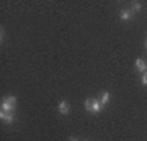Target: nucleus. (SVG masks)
<instances>
[{
    "label": "nucleus",
    "mask_w": 147,
    "mask_h": 141,
    "mask_svg": "<svg viewBox=\"0 0 147 141\" xmlns=\"http://www.w3.org/2000/svg\"><path fill=\"white\" fill-rule=\"evenodd\" d=\"M16 108V97L15 95H7L2 99L0 102V112H8V113H13Z\"/></svg>",
    "instance_id": "nucleus-1"
},
{
    "label": "nucleus",
    "mask_w": 147,
    "mask_h": 141,
    "mask_svg": "<svg viewBox=\"0 0 147 141\" xmlns=\"http://www.w3.org/2000/svg\"><path fill=\"white\" fill-rule=\"evenodd\" d=\"M0 120L3 121V123H7V125H13L15 120H16L15 112H13V113H8V112H0Z\"/></svg>",
    "instance_id": "nucleus-2"
},
{
    "label": "nucleus",
    "mask_w": 147,
    "mask_h": 141,
    "mask_svg": "<svg viewBox=\"0 0 147 141\" xmlns=\"http://www.w3.org/2000/svg\"><path fill=\"white\" fill-rule=\"evenodd\" d=\"M57 112L61 113V115H69V113H70V105H69L67 100H61V102H59Z\"/></svg>",
    "instance_id": "nucleus-3"
},
{
    "label": "nucleus",
    "mask_w": 147,
    "mask_h": 141,
    "mask_svg": "<svg viewBox=\"0 0 147 141\" xmlns=\"http://www.w3.org/2000/svg\"><path fill=\"white\" fill-rule=\"evenodd\" d=\"M132 13L129 8H121V12H119V20H123V21H129L132 18Z\"/></svg>",
    "instance_id": "nucleus-4"
},
{
    "label": "nucleus",
    "mask_w": 147,
    "mask_h": 141,
    "mask_svg": "<svg viewBox=\"0 0 147 141\" xmlns=\"http://www.w3.org/2000/svg\"><path fill=\"white\" fill-rule=\"evenodd\" d=\"M136 67H137V71H139L141 74L146 72V71H147V63L142 58H137L136 59Z\"/></svg>",
    "instance_id": "nucleus-5"
},
{
    "label": "nucleus",
    "mask_w": 147,
    "mask_h": 141,
    "mask_svg": "<svg viewBox=\"0 0 147 141\" xmlns=\"http://www.w3.org/2000/svg\"><path fill=\"white\" fill-rule=\"evenodd\" d=\"M101 110H103L101 102H100V100H96V99H93V108H92V113H93V115H98Z\"/></svg>",
    "instance_id": "nucleus-6"
},
{
    "label": "nucleus",
    "mask_w": 147,
    "mask_h": 141,
    "mask_svg": "<svg viewBox=\"0 0 147 141\" xmlns=\"http://www.w3.org/2000/svg\"><path fill=\"white\" fill-rule=\"evenodd\" d=\"M141 10H142V2H137L136 0V2H132L131 3V12L132 13H139Z\"/></svg>",
    "instance_id": "nucleus-7"
},
{
    "label": "nucleus",
    "mask_w": 147,
    "mask_h": 141,
    "mask_svg": "<svg viewBox=\"0 0 147 141\" xmlns=\"http://www.w3.org/2000/svg\"><path fill=\"white\" fill-rule=\"evenodd\" d=\"M110 99H111V94H110V92H103V94H101V99H100L101 105H103V107H105V105H108Z\"/></svg>",
    "instance_id": "nucleus-8"
},
{
    "label": "nucleus",
    "mask_w": 147,
    "mask_h": 141,
    "mask_svg": "<svg viewBox=\"0 0 147 141\" xmlns=\"http://www.w3.org/2000/svg\"><path fill=\"white\" fill-rule=\"evenodd\" d=\"M92 108H93V99L88 97V99L85 100V110H87L88 113H92Z\"/></svg>",
    "instance_id": "nucleus-9"
},
{
    "label": "nucleus",
    "mask_w": 147,
    "mask_h": 141,
    "mask_svg": "<svg viewBox=\"0 0 147 141\" xmlns=\"http://www.w3.org/2000/svg\"><path fill=\"white\" fill-rule=\"evenodd\" d=\"M141 84L144 85V87H147V71H146V72H142V76H141Z\"/></svg>",
    "instance_id": "nucleus-10"
},
{
    "label": "nucleus",
    "mask_w": 147,
    "mask_h": 141,
    "mask_svg": "<svg viewBox=\"0 0 147 141\" xmlns=\"http://www.w3.org/2000/svg\"><path fill=\"white\" fill-rule=\"evenodd\" d=\"M5 40H7L5 30H3V28H2V30H0V41H2V44H3V43H5Z\"/></svg>",
    "instance_id": "nucleus-11"
},
{
    "label": "nucleus",
    "mask_w": 147,
    "mask_h": 141,
    "mask_svg": "<svg viewBox=\"0 0 147 141\" xmlns=\"http://www.w3.org/2000/svg\"><path fill=\"white\" fill-rule=\"evenodd\" d=\"M69 141H82V140H79V138H75V136H70V138H69Z\"/></svg>",
    "instance_id": "nucleus-12"
},
{
    "label": "nucleus",
    "mask_w": 147,
    "mask_h": 141,
    "mask_svg": "<svg viewBox=\"0 0 147 141\" xmlns=\"http://www.w3.org/2000/svg\"><path fill=\"white\" fill-rule=\"evenodd\" d=\"M146 49H147V41H146Z\"/></svg>",
    "instance_id": "nucleus-13"
},
{
    "label": "nucleus",
    "mask_w": 147,
    "mask_h": 141,
    "mask_svg": "<svg viewBox=\"0 0 147 141\" xmlns=\"http://www.w3.org/2000/svg\"><path fill=\"white\" fill-rule=\"evenodd\" d=\"M82 141H88V140H82Z\"/></svg>",
    "instance_id": "nucleus-14"
}]
</instances>
